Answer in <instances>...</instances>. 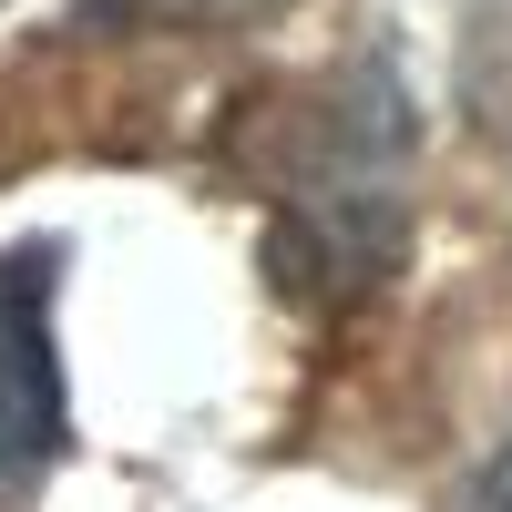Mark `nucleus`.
I'll return each instance as SVG.
<instances>
[{
	"label": "nucleus",
	"instance_id": "2",
	"mask_svg": "<svg viewBox=\"0 0 512 512\" xmlns=\"http://www.w3.org/2000/svg\"><path fill=\"white\" fill-rule=\"evenodd\" d=\"M451 512H512V451H492L472 482H461V502Z\"/></svg>",
	"mask_w": 512,
	"mask_h": 512
},
{
	"label": "nucleus",
	"instance_id": "1",
	"mask_svg": "<svg viewBox=\"0 0 512 512\" xmlns=\"http://www.w3.org/2000/svg\"><path fill=\"white\" fill-rule=\"evenodd\" d=\"M52 256H0V502H21L62 451V369H52Z\"/></svg>",
	"mask_w": 512,
	"mask_h": 512
}]
</instances>
